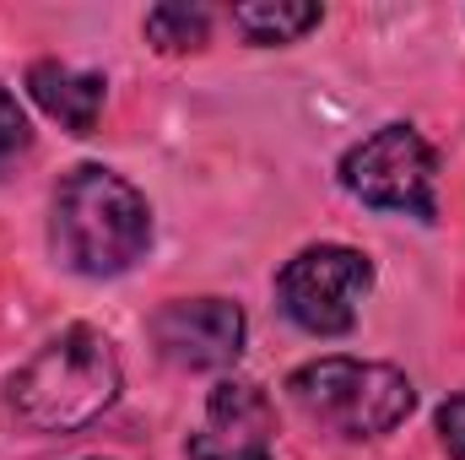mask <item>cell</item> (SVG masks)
<instances>
[{
    "label": "cell",
    "instance_id": "obj_1",
    "mask_svg": "<svg viewBox=\"0 0 465 460\" xmlns=\"http://www.w3.org/2000/svg\"><path fill=\"white\" fill-rule=\"evenodd\" d=\"M119 390H124V368H119L114 342L93 325H65L5 379L0 401L22 434L65 439V434L93 428L119 401Z\"/></svg>",
    "mask_w": 465,
    "mask_h": 460
},
{
    "label": "cell",
    "instance_id": "obj_5",
    "mask_svg": "<svg viewBox=\"0 0 465 460\" xmlns=\"http://www.w3.org/2000/svg\"><path fill=\"white\" fill-rule=\"evenodd\" d=\"M373 293V260L351 244H309L276 271V309L309 336H347Z\"/></svg>",
    "mask_w": 465,
    "mask_h": 460
},
{
    "label": "cell",
    "instance_id": "obj_8",
    "mask_svg": "<svg viewBox=\"0 0 465 460\" xmlns=\"http://www.w3.org/2000/svg\"><path fill=\"white\" fill-rule=\"evenodd\" d=\"M27 98L65 135H93L98 115H104V98H109V82L98 71H76L65 60H33L27 65Z\"/></svg>",
    "mask_w": 465,
    "mask_h": 460
},
{
    "label": "cell",
    "instance_id": "obj_7",
    "mask_svg": "<svg viewBox=\"0 0 465 460\" xmlns=\"http://www.w3.org/2000/svg\"><path fill=\"white\" fill-rule=\"evenodd\" d=\"M190 460H276V406L254 379L223 374L206 395L201 428L184 439Z\"/></svg>",
    "mask_w": 465,
    "mask_h": 460
},
{
    "label": "cell",
    "instance_id": "obj_4",
    "mask_svg": "<svg viewBox=\"0 0 465 460\" xmlns=\"http://www.w3.org/2000/svg\"><path fill=\"white\" fill-rule=\"evenodd\" d=\"M336 179L368 212L417 217V223L439 217V152L428 146V135L417 125L395 119V125H379L373 135H362L336 163Z\"/></svg>",
    "mask_w": 465,
    "mask_h": 460
},
{
    "label": "cell",
    "instance_id": "obj_9",
    "mask_svg": "<svg viewBox=\"0 0 465 460\" xmlns=\"http://www.w3.org/2000/svg\"><path fill=\"white\" fill-rule=\"evenodd\" d=\"M325 22V5H303V0H254V5H232V33L254 49H282L309 38Z\"/></svg>",
    "mask_w": 465,
    "mask_h": 460
},
{
    "label": "cell",
    "instance_id": "obj_10",
    "mask_svg": "<svg viewBox=\"0 0 465 460\" xmlns=\"http://www.w3.org/2000/svg\"><path fill=\"white\" fill-rule=\"evenodd\" d=\"M141 33H146V44L163 49V55H195V49L212 44V11H206V5H179V0H168V5H152V11H146Z\"/></svg>",
    "mask_w": 465,
    "mask_h": 460
},
{
    "label": "cell",
    "instance_id": "obj_6",
    "mask_svg": "<svg viewBox=\"0 0 465 460\" xmlns=\"http://www.w3.org/2000/svg\"><path fill=\"white\" fill-rule=\"evenodd\" d=\"M146 336L179 374H228L243 357L249 320L232 298H168L152 309Z\"/></svg>",
    "mask_w": 465,
    "mask_h": 460
},
{
    "label": "cell",
    "instance_id": "obj_11",
    "mask_svg": "<svg viewBox=\"0 0 465 460\" xmlns=\"http://www.w3.org/2000/svg\"><path fill=\"white\" fill-rule=\"evenodd\" d=\"M33 152V125H27V109L16 104L11 87H0V179L16 174V163Z\"/></svg>",
    "mask_w": 465,
    "mask_h": 460
},
{
    "label": "cell",
    "instance_id": "obj_12",
    "mask_svg": "<svg viewBox=\"0 0 465 460\" xmlns=\"http://www.w3.org/2000/svg\"><path fill=\"white\" fill-rule=\"evenodd\" d=\"M433 428H439V445H444V455H450V460H465V395H450V401L439 406Z\"/></svg>",
    "mask_w": 465,
    "mask_h": 460
},
{
    "label": "cell",
    "instance_id": "obj_3",
    "mask_svg": "<svg viewBox=\"0 0 465 460\" xmlns=\"http://www.w3.org/2000/svg\"><path fill=\"white\" fill-rule=\"evenodd\" d=\"M287 395L309 423L351 445L384 439L417 412V385L395 363H368V357H341V352L298 363L287 374Z\"/></svg>",
    "mask_w": 465,
    "mask_h": 460
},
{
    "label": "cell",
    "instance_id": "obj_2",
    "mask_svg": "<svg viewBox=\"0 0 465 460\" xmlns=\"http://www.w3.org/2000/svg\"><path fill=\"white\" fill-rule=\"evenodd\" d=\"M49 249L76 276H124L152 249V201L104 163H76L54 185Z\"/></svg>",
    "mask_w": 465,
    "mask_h": 460
},
{
    "label": "cell",
    "instance_id": "obj_13",
    "mask_svg": "<svg viewBox=\"0 0 465 460\" xmlns=\"http://www.w3.org/2000/svg\"><path fill=\"white\" fill-rule=\"evenodd\" d=\"M82 460H104V455H82Z\"/></svg>",
    "mask_w": 465,
    "mask_h": 460
}]
</instances>
